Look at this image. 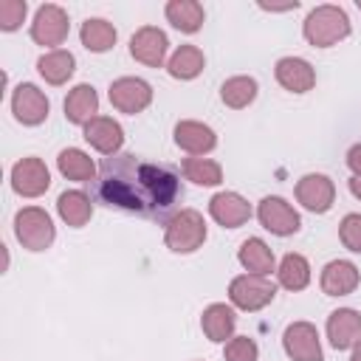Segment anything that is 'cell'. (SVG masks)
I'll list each match as a JSON object with an SVG mask.
<instances>
[{
	"label": "cell",
	"mask_w": 361,
	"mask_h": 361,
	"mask_svg": "<svg viewBox=\"0 0 361 361\" xmlns=\"http://www.w3.org/2000/svg\"><path fill=\"white\" fill-rule=\"evenodd\" d=\"M203 68V54L195 45H180L178 54L169 59V73L178 79H192Z\"/></svg>",
	"instance_id": "cb8c5ba5"
},
{
	"label": "cell",
	"mask_w": 361,
	"mask_h": 361,
	"mask_svg": "<svg viewBox=\"0 0 361 361\" xmlns=\"http://www.w3.org/2000/svg\"><path fill=\"white\" fill-rule=\"evenodd\" d=\"M254 96H257V82L254 79L237 76V79H228L223 85V102L231 104V107H245Z\"/></svg>",
	"instance_id": "f546056e"
},
{
	"label": "cell",
	"mask_w": 361,
	"mask_h": 361,
	"mask_svg": "<svg viewBox=\"0 0 361 361\" xmlns=\"http://www.w3.org/2000/svg\"><path fill=\"white\" fill-rule=\"evenodd\" d=\"M59 214L68 220V226H85L90 217V203L82 192H65L59 195Z\"/></svg>",
	"instance_id": "83f0119b"
},
{
	"label": "cell",
	"mask_w": 361,
	"mask_h": 361,
	"mask_svg": "<svg viewBox=\"0 0 361 361\" xmlns=\"http://www.w3.org/2000/svg\"><path fill=\"white\" fill-rule=\"evenodd\" d=\"M226 358H228V361H254V358H257V344H254L251 338L240 336V338H234V341L226 347Z\"/></svg>",
	"instance_id": "d6a6232c"
},
{
	"label": "cell",
	"mask_w": 361,
	"mask_h": 361,
	"mask_svg": "<svg viewBox=\"0 0 361 361\" xmlns=\"http://www.w3.org/2000/svg\"><path fill=\"white\" fill-rule=\"evenodd\" d=\"M234 327V313L226 307V305H212L206 313H203V330L212 341H223Z\"/></svg>",
	"instance_id": "d4e9b609"
},
{
	"label": "cell",
	"mask_w": 361,
	"mask_h": 361,
	"mask_svg": "<svg viewBox=\"0 0 361 361\" xmlns=\"http://www.w3.org/2000/svg\"><path fill=\"white\" fill-rule=\"evenodd\" d=\"M240 262H243L248 271L265 276V274L274 268V254H271V248H268L262 240H245L243 248H240Z\"/></svg>",
	"instance_id": "7402d4cb"
},
{
	"label": "cell",
	"mask_w": 361,
	"mask_h": 361,
	"mask_svg": "<svg viewBox=\"0 0 361 361\" xmlns=\"http://www.w3.org/2000/svg\"><path fill=\"white\" fill-rule=\"evenodd\" d=\"M14 116L23 121V124H39L45 116H48V99L34 87V85H20L14 90Z\"/></svg>",
	"instance_id": "30bf717a"
},
{
	"label": "cell",
	"mask_w": 361,
	"mask_h": 361,
	"mask_svg": "<svg viewBox=\"0 0 361 361\" xmlns=\"http://www.w3.org/2000/svg\"><path fill=\"white\" fill-rule=\"evenodd\" d=\"M85 138L104 155H116L121 147V127L113 118H93L85 124Z\"/></svg>",
	"instance_id": "9a60e30c"
},
{
	"label": "cell",
	"mask_w": 361,
	"mask_h": 361,
	"mask_svg": "<svg viewBox=\"0 0 361 361\" xmlns=\"http://www.w3.org/2000/svg\"><path fill=\"white\" fill-rule=\"evenodd\" d=\"M96 104H99V99H96V90L90 87V85H79V87H73L71 90V96L65 99V116L73 121V124H87V121H93L96 116Z\"/></svg>",
	"instance_id": "e0dca14e"
},
{
	"label": "cell",
	"mask_w": 361,
	"mask_h": 361,
	"mask_svg": "<svg viewBox=\"0 0 361 361\" xmlns=\"http://www.w3.org/2000/svg\"><path fill=\"white\" fill-rule=\"evenodd\" d=\"M17 226V237L25 248L31 251H42L48 248V243L54 240V226H51V217L42 212V209H23L14 220Z\"/></svg>",
	"instance_id": "3957f363"
},
{
	"label": "cell",
	"mask_w": 361,
	"mask_h": 361,
	"mask_svg": "<svg viewBox=\"0 0 361 361\" xmlns=\"http://www.w3.org/2000/svg\"><path fill=\"white\" fill-rule=\"evenodd\" d=\"M285 350L296 361H322L319 338L310 324H293L285 330Z\"/></svg>",
	"instance_id": "8fae6325"
},
{
	"label": "cell",
	"mask_w": 361,
	"mask_h": 361,
	"mask_svg": "<svg viewBox=\"0 0 361 361\" xmlns=\"http://www.w3.org/2000/svg\"><path fill=\"white\" fill-rule=\"evenodd\" d=\"M350 189H353V195H358V197H361V178L350 180Z\"/></svg>",
	"instance_id": "d590c367"
},
{
	"label": "cell",
	"mask_w": 361,
	"mask_h": 361,
	"mask_svg": "<svg viewBox=\"0 0 361 361\" xmlns=\"http://www.w3.org/2000/svg\"><path fill=\"white\" fill-rule=\"evenodd\" d=\"M299 200L313 212H327L333 200V186L324 175H307L299 183Z\"/></svg>",
	"instance_id": "ac0fdd59"
},
{
	"label": "cell",
	"mask_w": 361,
	"mask_h": 361,
	"mask_svg": "<svg viewBox=\"0 0 361 361\" xmlns=\"http://www.w3.org/2000/svg\"><path fill=\"white\" fill-rule=\"evenodd\" d=\"M34 39L39 45H59L68 34V17L59 6H42L34 17V28H31Z\"/></svg>",
	"instance_id": "8992f818"
},
{
	"label": "cell",
	"mask_w": 361,
	"mask_h": 361,
	"mask_svg": "<svg viewBox=\"0 0 361 361\" xmlns=\"http://www.w3.org/2000/svg\"><path fill=\"white\" fill-rule=\"evenodd\" d=\"M11 180H14V189H17L20 195H28V197L45 192L48 183H51L45 164L37 161V158H25V161H20V164L14 166V172H11Z\"/></svg>",
	"instance_id": "ba28073f"
},
{
	"label": "cell",
	"mask_w": 361,
	"mask_h": 361,
	"mask_svg": "<svg viewBox=\"0 0 361 361\" xmlns=\"http://www.w3.org/2000/svg\"><path fill=\"white\" fill-rule=\"evenodd\" d=\"M82 42H85V48H90V51H107V48L116 42V31H113V25L104 23V20H87V23L82 25Z\"/></svg>",
	"instance_id": "484cf974"
},
{
	"label": "cell",
	"mask_w": 361,
	"mask_h": 361,
	"mask_svg": "<svg viewBox=\"0 0 361 361\" xmlns=\"http://www.w3.org/2000/svg\"><path fill=\"white\" fill-rule=\"evenodd\" d=\"M231 299L245 310H257V307H262L265 302L274 299V285L259 274L240 276V279L231 282Z\"/></svg>",
	"instance_id": "5b68a950"
},
{
	"label": "cell",
	"mask_w": 361,
	"mask_h": 361,
	"mask_svg": "<svg viewBox=\"0 0 361 361\" xmlns=\"http://www.w3.org/2000/svg\"><path fill=\"white\" fill-rule=\"evenodd\" d=\"M259 220L268 231L274 234H293L299 228V217L296 212L282 200V197H265L259 203Z\"/></svg>",
	"instance_id": "52a82bcc"
},
{
	"label": "cell",
	"mask_w": 361,
	"mask_h": 361,
	"mask_svg": "<svg viewBox=\"0 0 361 361\" xmlns=\"http://www.w3.org/2000/svg\"><path fill=\"white\" fill-rule=\"evenodd\" d=\"M130 51L135 59L147 62V65H161L164 62V54H166V37L164 31L158 28H141L133 39H130Z\"/></svg>",
	"instance_id": "7c38bea8"
},
{
	"label": "cell",
	"mask_w": 361,
	"mask_h": 361,
	"mask_svg": "<svg viewBox=\"0 0 361 361\" xmlns=\"http://www.w3.org/2000/svg\"><path fill=\"white\" fill-rule=\"evenodd\" d=\"M110 102L124 113H138L149 104V85L141 79H118L110 85Z\"/></svg>",
	"instance_id": "9c48e42d"
},
{
	"label": "cell",
	"mask_w": 361,
	"mask_h": 361,
	"mask_svg": "<svg viewBox=\"0 0 361 361\" xmlns=\"http://www.w3.org/2000/svg\"><path fill=\"white\" fill-rule=\"evenodd\" d=\"M90 186L102 206L147 220H166L183 200V183L175 166L152 164L133 152L107 155Z\"/></svg>",
	"instance_id": "6da1fadb"
},
{
	"label": "cell",
	"mask_w": 361,
	"mask_h": 361,
	"mask_svg": "<svg viewBox=\"0 0 361 361\" xmlns=\"http://www.w3.org/2000/svg\"><path fill=\"white\" fill-rule=\"evenodd\" d=\"M327 333H330L333 347L344 350L361 336V316L355 310H336L327 322Z\"/></svg>",
	"instance_id": "5bb4252c"
},
{
	"label": "cell",
	"mask_w": 361,
	"mask_h": 361,
	"mask_svg": "<svg viewBox=\"0 0 361 361\" xmlns=\"http://www.w3.org/2000/svg\"><path fill=\"white\" fill-rule=\"evenodd\" d=\"M206 240V226L197 212H180L166 231V243L172 251H195Z\"/></svg>",
	"instance_id": "277c9868"
},
{
	"label": "cell",
	"mask_w": 361,
	"mask_h": 361,
	"mask_svg": "<svg viewBox=\"0 0 361 361\" xmlns=\"http://www.w3.org/2000/svg\"><path fill=\"white\" fill-rule=\"evenodd\" d=\"M353 361H361V344L355 347V353H353Z\"/></svg>",
	"instance_id": "8d00e7d4"
},
{
	"label": "cell",
	"mask_w": 361,
	"mask_h": 361,
	"mask_svg": "<svg viewBox=\"0 0 361 361\" xmlns=\"http://www.w3.org/2000/svg\"><path fill=\"white\" fill-rule=\"evenodd\" d=\"M347 164H350L355 172H361V147H353V149H350V158H347Z\"/></svg>",
	"instance_id": "e575fe53"
},
{
	"label": "cell",
	"mask_w": 361,
	"mask_h": 361,
	"mask_svg": "<svg viewBox=\"0 0 361 361\" xmlns=\"http://www.w3.org/2000/svg\"><path fill=\"white\" fill-rule=\"evenodd\" d=\"M183 169H186V178L189 180H195V183H206V186H212V183H220V166L217 164H212V161H203V158H189L186 164H183Z\"/></svg>",
	"instance_id": "4dcf8cb0"
},
{
	"label": "cell",
	"mask_w": 361,
	"mask_h": 361,
	"mask_svg": "<svg viewBox=\"0 0 361 361\" xmlns=\"http://www.w3.org/2000/svg\"><path fill=\"white\" fill-rule=\"evenodd\" d=\"M276 79L288 87V90H293V93H305V90H310V85H313V68L305 62V59H296V56H285V59H279V65H276Z\"/></svg>",
	"instance_id": "4fadbf2b"
},
{
	"label": "cell",
	"mask_w": 361,
	"mask_h": 361,
	"mask_svg": "<svg viewBox=\"0 0 361 361\" xmlns=\"http://www.w3.org/2000/svg\"><path fill=\"white\" fill-rule=\"evenodd\" d=\"M347 34H350V20L336 6H319L305 20V37L319 48H327Z\"/></svg>",
	"instance_id": "7a4b0ae2"
},
{
	"label": "cell",
	"mask_w": 361,
	"mask_h": 361,
	"mask_svg": "<svg viewBox=\"0 0 361 361\" xmlns=\"http://www.w3.org/2000/svg\"><path fill=\"white\" fill-rule=\"evenodd\" d=\"M59 169H62V175H68L73 180H93V164L79 149H62L59 152Z\"/></svg>",
	"instance_id": "4316f807"
},
{
	"label": "cell",
	"mask_w": 361,
	"mask_h": 361,
	"mask_svg": "<svg viewBox=\"0 0 361 361\" xmlns=\"http://www.w3.org/2000/svg\"><path fill=\"white\" fill-rule=\"evenodd\" d=\"M358 8H361V0H358Z\"/></svg>",
	"instance_id": "74e56055"
},
{
	"label": "cell",
	"mask_w": 361,
	"mask_h": 361,
	"mask_svg": "<svg viewBox=\"0 0 361 361\" xmlns=\"http://www.w3.org/2000/svg\"><path fill=\"white\" fill-rule=\"evenodd\" d=\"M175 141H178V147H183L189 152H203V149H212L214 147V133L209 127H203V124L183 121L175 130Z\"/></svg>",
	"instance_id": "ffe728a7"
},
{
	"label": "cell",
	"mask_w": 361,
	"mask_h": 361,
	"mask_svg": "<svg viewBox=\"0 0 361 361\" xmlns=\"http://www.w3.org/2000/svg\"><path fill=\"white\" fill-rule=\"evenodd\" d=\"M25 17V3L23 0H3L0 3V25L6 31H14Z\"/></svg>",
	"instance_id": "1f68e13d"
},
{
	"label": "cell",
	"mask_w": 361,
	"mask_h": 361,
	"mask_svg": "<svg viewBox=\"0 0 361 361\" xmlns=\"http://www.w3.org/2000/svg\"><path fill=\"white\" fill-rule=\"evenodd\" d=\"M279 279H282V285H285V288H290V290H299V288H305V285H307V279H310L305 257H299V254H288V257L282 259V268H279Z\"/></svg>",
	"instance_id": "f1b7e54d"
},
{
	"label": "cell",
	"mask_w": 361,
	"mask_h": 361,
	"mask_svg": "<svg viewBox=\"0 0 361 361\" xmlns=\"http://www.w3.org/2000/svg\"><path fill=\"white\" fill-rule=\"evenodd\" d=\"M358 285V271L355 265L350 262H330L322 274V288L330 293V296H341V293H350L353 288Z\"/></svg>",
	"instance_id": "d6986e66"
},
{
	"label": "cell",
	"mask_w": 361,
	"mask_h": 361,
	"mask_svg": "<svg viewBox=\"0 0 361 361\" xmlns=\"http://www.w3.org/2000/svg\"><path fill=\"white\" fill-rule=\"evenodd\" d=\"M341 240L347 248L361 251V214H347L341 223Z\"/></svg>",
	"instance_id": "836d02e7"
},
{
	"label": "cell",
	"mask_w": 361,
	"mask_h": 361,
	"mask_svg": "<svg viewBox=\"0 0 361 361\" xmlns=\"http://www.w3.org/2000/svg\"><path fill=\"white\" fill-rule=\"evenodd\" d=\"M212 214H214L217 223H223V226H228V228H237L240 223L248 220L251 209H248V203H245L240 195L223 192V195H217V197L212 200Z\"/></svg>",
	"instance_id": "2e32d148"
},
{
	"label": "cell",
	"mask_w": 361,
	"mask_h": 361,
	"mask_svg": "<svg viewBox=\"0 0 361 361\" xmlns=\"http://www.w3.org/2000/svg\"><path fill=\"white\" fill-rule=\"evenodd\" d=\"M37 68L51 85H62L73 73V56L68 51H51L37 62Z\"/></svg>",
	"instance_id": "603a6c76"
},
{
	"label": "cell",
	"mask_w": 361,
	"mask_h": 361,
	"mask_svg": "<svg viewBox=\"0 0 361 361\" xmlns=\"http://www.w3.org/2000/svg\"><path fill=\"white\" fill-rule=\"evenodd\" d=\"M166 17L180 31H197L203 23V8L200 3H192V0H172L166 6Z\"/></svg>",
	"instance_id": "44dd1931"
}]
</instances>
